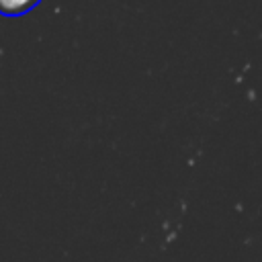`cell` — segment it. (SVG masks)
I'll use <instances>...</instances> for the list:
<instances>
[{
    "label": "cell",
    "mask_w": 262,
    "mask_h": 262,
    "mask_svg": "<svg viewBox=\"0 0 262 262\" xmlns=\"http://www.w3.org/2000/svg\"><path fill=\"white\" fill-rule=\"evenodd\" d=\"M41 0H0V14L2 16H23L31 12Z\"/></svg>",
    "instance_id": "cell-1"
}]
</instances>
